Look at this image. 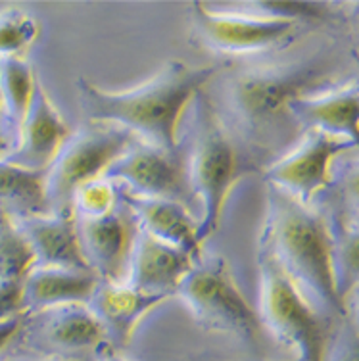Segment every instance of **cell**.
Wrapping results in <instances>:
<instances>
[{"label":"cell","instance_id":"obj_14","mask_svg":"<svg viewBox=\"0 0 359 361\" xmlns=\"http://www.w3.org/2000/svg\"><path fill=\"white\" fill-rule=\"evenodd\" d=\"M119 200L133 214L138 229L162 243L179 248L194 259H200L204 244L200 236V223L194 221L187 204L166 198L135 196L123 192L121 188Z\"/></svg>","mask_w":359,"mask_h":361},{"label":"cell","instance_id":"obj_3","mask_svg":"<svg viewBox=\"0 0 359 361\" xmlns=\"http://www.w3.org/2000/svg\"><path fill=\"white\" fill-rule=\"evenodd\" d=\"M194 106V137L185 167L190 196L200 202L198 221L202 240L206 243L219 229L229 195L241 177V158L214 110L207 108L206 98L198 97Z\"/></svg>","mask_w":359,"mask_h":361},{"label":"cell","instance_id":"obj_27","mask_svg":"<svg viewBox=\"0 0 359 361\" xmlns=\"http://www.w3.org/2000/svg\"><path fill=\"white\" fill-rule=\"evenodd\" d=\"M25 294H23V281L0 279V323L25 315Z\"/></svg>","mask_w":359,"mask_h":361},{"label":"cell","instance_id":"obj_18","mask_svg":"<svg viewBox=\"0 0 359 361\" xmlns=\"http://www.w3.org/2000/svg\"><path fill=\"white\" fill-rule=\"evenodd\" d=\"M167 298L169 296L138 290L125 283H100L90 307L100 317L108 334H114L119 342H127L146 315L154 312L159 304H164Z\"/></svg>","mask_w":359,"mask_h":361},{"label":"cell","instance_id":"obj_30","mask_svg":"<svg viewBox=\"0 0 359 361\" xmlns=\"http://www.w3.org/2000/svg\"><path fill=\"white\" fill-rule=\"evenodd\" d=\"M97 361H129L119 354L116 346H111L110 342H106L100 348H97Z\"/></svg>","mask_w":359,"mask_h":361},{"label":"cell","instance_id":"obj_6","mask_svg":"<svg viewBox=\"0 0 359 361\" xmlns=\"http://www.w3.org/2000/svg\"><path fill=\"white\" fill-rule=\"evenodd\" d=\"M133 146L135 137L116 126L89 123L71 133L44 175L50 212H73L77 190L104 177Z\"/></svg>","mask_w":359,"mask_h":361},{"label":"cell","instance_id":"obj_33","mask_svg":"<svg viewBox=\"0 0 359 361\" xmlns=\"http://www.w3.org/2000/svg\"><path fill=\"white\" fill-rule=\"evenodd\" d=\"M41 361H63V360H54V357H52V360H41Z\"/></svg>","mask_w":359,"mask_h":361},{"label":"cell","instance_id":"obj_11","mask_svg":"<svg viewBox=\"0 0 359 361\" xmlns=\"http://www.w3.org/2000/svg\"><path fill=\"white\" fill-rule=\"evenodd\" d=\"M81 250L100 283H123L138 225L123 204L100 217H75Z\"/></svg>","mask_w":359,"mask_h":361},{"label":"cell","instance_id":"obj_28","mask_svg":"<svg viewBox=\"0 0 359 361\" xmlns=\"http://www.w3.org/2000/svg\"><path fill=\"white\" fill-rule=\"evenodd\" d=\"M340 192L348 208L359 216V161L352 164L340 175Z\"/></svg>","mask_w":359,"mask_h":361},{"label":"cell","instance_id":"obj_7","mask_svg":"<svg viewBox=\"0 0 359 361\" xmlns=\"http://www.w3.org/2000/svg\"><path fill=\"white\" fill-rule=\"evenodd\" d=\"M325 77L315 63H294L244 71L231 81V104L250 131L267 129L279 119L291 118V106Z\"/></svg>","mask_w":359,"mask_h":361},{"label":"cell","instance_id":"obj_16","mask_svg":"<svg viewBox=\"0 0 359 361\" xmlns=\"http://www.w3.org/2000/svg\"><path fill=\"white\" fill-rule=\"evenodd\" d=\"M291 118L308 131L325 133L359 148V85L298 98L291 106Z\"/></svg>","mask_w":359,"mask_h":361},{"label":"cell","instance_id":"obj_32","mask_svg":"<svg viewBox=\"0 0 359 361\" xmlns=\"http://www.w3.org/2000/svg\"><path fill=\"white\" fill-rule=\"evenodd\" d=\"M348 296H352V307H350V310H352V319L350 321H352L353 326L359 331V288L350 292ZM348 296H346V298H348Z\"/></svg>","mask_w":359,"mask_h":361},{"label":"cell","instance_id":"obj_17","mask_svg":"<svg viewBox=\"0 0 359 361\" xmlns=\"http://www.w3.org/2000/svg\"><path fill=\"white\" fill-rule=\"evenodd\" d=\"M100 281L90 271L62 267H33L23 279L25 307L29 312H49L63 306H90Z\"/></svg>","mask_w":359,"mask_h":361},{"label":"cell","instance_id":"obj_10","mask_svg":"<svg viewBox=\"0 0 359 361\" xmlns=\"http://www.w3.org/2000/svg\"><path fill=\"white\" fill-rule=\"evenodd\" d=\"M123 192L146 198L179 200L190 196L187 167L177 150H159L152 146H133L104 175Z\"/></svg>","mask_w":359,"mask_h":361},{"label":"cell","instance_id":"obj_13","mask_svg":"<svg viewBox=\"0 0 359 361\" xmlns=\"http://www.w3.org/2000/svg\"><path fill=\"white\" fill-rule=\"evenodd\" d=\"M194 264L193 256L138 229L123 283L138 290L173 296Z\"/></svg>","mask_w":359,"mask_h":361},{"label":"cell","instance_id":"obj_20","mask_svg":"<svg viewBox=\"0 0 359 361\" xmlns=\"http://www.w3.org/2000/svg\"><path fill=\"white\" fill-rule=\"evenodd\" d=\"M41 313L47 315L42 333L60 350H97L108 342V331L90 306H63Z\"/></svg>","mask_w":359,"mask_h":361},{"label":"cell","instance_id":"obj_23","mask_svg":"<svg viewBox=\"0 0 359 361\" xmlns=\"http://www.w3.org/2000/svg\"><path fill=\"white\" fill-rule=\"evenodd\" d=\"M334 271L340 296L344 298L359 288V221L336 225L332 229Z\"/></svg>","mask_w":359,"mask_h":361},{"label":"cell","instance_id":"obj_5","mask_svg":"<svg viewBox=\"0 0 359 361\" xmlns=\"http://www.w3.org/2000/svg\"><path fill=\"white\" fill-rule=\"evenodd\" d=\"M265 333L284 346L296 361H325L327 326L288 277L267 254H260V306Z\"/></svg>","mask_w":359,"mask_h":361},{"label":"cell","instance_id":"obj_24","mask_svg":"<svg viewBox=\"0 0 359 361\" xmlns=\"http://www.w3.org/2000/svg\"><path fill=\"white\" fill-rule=\"evenodd\" d=\"M41 35V23L33 14L20 8H8L0 12V60L25 58Z\"/></svg>","mask_w":359,"mask_h":361},{"label":"cell","instance_id":"obj_31","mask_svg":"<svg viewBox=\"0 0 359 361\" xmlns=\"http://www.w3.org/2000/svg\"><path fill=\"white\" fill-rule=\"evenodd\" d=\"M12 150V142L8 140L6 133L2 129V108H0V160H4Z\"/></svg>","mask_w":359,"mask_h":361},{"label":"cell","instance_id":"obj_25","mask_svg":"<svg viewBox=\"0 0 359 361\" xmlns=\"http://www.w3.org/2000/svg\"><path fill=\"white\" fill-rule=\"evenodd\" d=\"M119 187L114 180L100 177L79 188L73 196L75 217H100L119 208Z\"/></svg>","mask_w":359,"mask_h":361},{"label":"cell","instance_id":"obj_1","mask_svg":"<svg viewBox=\"0 0 359 361\" xmlns=\"http://www.w3.org/2000/svg\"><path fill=\"white\" fill-rule=\"evenodd\" d=\"M215 71L217 68L169 62L148 81L131 89L108 90L79 79L77 90L89 123L116 126L142 145L177 150L181 119Z\"/></svg>","mask_w":359,"mask_h":361},{"label":"cell","instance_id":"obj_26","mask_svg":"<svg viewBox=\"0 0 359 361\" xmlns=\"http://www.w3.org/2000/svg\"><path fill=\"white\" fill-rule=\"evenodd\" d=\"M325 361H359V331L350 319L344 317L334 334H331Z\"/></svg>","mask_w":359,"mask_h":361},{"label":"cell","instance_id":"obj_21","mask_svg":"<svg viewBox=\"0 0 359 361\" xmlns=\"http://www.w3.org/2000/svg\"><path fill=\"white\" fill-rule=\"evenodd\" d=\"M44 175L0 160V209L16 219L50 214Z\"/></svg>","mask_w":359,"mask_h":361},{"label":"cell","instance_id":"obj_9","mask_svg":"<svg viewBox=\"0 0 359 361\" xmlns=\"http://www.w3.org/2000/svg\"><path fill=\"white\" fill-rule=\"evenodd\" d=\"M194 25L209 49L225 54H252L273 49L296 31L298 21L262 12H219L206 4L193 6Z\"/></svg>","mask_w":359,"mask_h":361},{"label":"cell","instance_id":"obj_4","mask_svg":"<svg viewBox=\"0 0 359 361\" xmlns=\"http://www.w3.org/2000/svg\"><path fill=\"white\" fill-rule=\"evenodd\" d=\"M194 319L209 331L231 334L246 344H260L263 326L256 307L242 294L221 256L202 254L175 292Z\"/></svg>","mask_w":359,"mask_h":361},{"label":"cell","instance_id":"obj_19","mask_svg":"<svg viewBox=\"0 0 359 361\" xmlns=\"http://www.w3.org/2000/svg\"><path fill=\"white\" fill-rule=\"evenodd\" d=\"M39 79L33 66L25 58H2L0 60V108H2V129L8 140L18 139L29 108L33 104ZM12 152V150H10Z\"/></svg>","mask_w":359,"mask_h":361},{"label":"cell","instance_id":"obj_2","mask_svg":"<svg viewBox=\"0 0 359 361\" xmlns=\"http://www.w3.org/2000/svg\"><path fill=\"white\" fill-rule=\"evenodd\" d=\"M262 252L325 319L348 315L336 283L332 229L317 209L283 192L269 196Z\"/></svg>","mask_w":359,"mask_h":361},{"label":"cell","instance_id":"obj_29","mask_svg":"<svg viewBox=\"0 0 359 361\" xmlns=\"http://www.w3.org/2000/svg\"><path fill=\"white\" fill-rule=\"evenodd\" d=\"M23 317H25V315L12 317V319L2 321V323H0V352H4V350L10 346V342L18 336V333L21 331V325H23Z\"/></svg>","mask_w":359,"mask_h":361},{"label":"cell","instance_id":"obj_15","mask_svg":"<svg viewBox=\"0 0 359 361\" xmlns=\"http://www.w3.org/2000/svg\"><path fill=\"white\" fill-rule=\"evenodd\" d=\"M35 254V267L90 271L81 250L73 212L16 219ZM92 273V271H90Z\"/></svg>","mask_w":359,"mask_h":361},{"label":"cell","instance_id":"obj_8","mask_svg":"<svg viewBox=\"0 0 359 361\" xmlns=\"http://www.w3.org/2000/svg\"><path fill=\"white\" fill-rule=\"evenodd\" d=\"M355 146L319 131H308L292 150L267 166L265 180L291 196L292 200L311 206L332 180V164L342 152Z\"/></svg>","mask_w":359,"mask_h":361},{"label":"cell","instance_id":"obj_12","mask_svg":"<svg viewBox=\"0 0 359 361\" xmlns=\"http://www.w3.org/2000/svg\"><path fill=\"white\" fill-rule=\"evenodd\" d=\"M69 135L66 119L39 81L28 118L18 133L12 152L4 160L31 171H47Z\"/></svg>","mask_w":359,"mask_h":361},{"label":"cell","instance_id":"obj_22","mask_svg":"<svg viewBox=\"0 0 359 361\" xmlns=\"http://www.w3.org/2000/svg\"><path fill=\"white\" fill-rule=\"evenodd\" d=\"M35 265L31 244L16 217L0 209V279L23 281Z\"/></svg>","mask_w":359,"mask_h":361}]
</instances>
